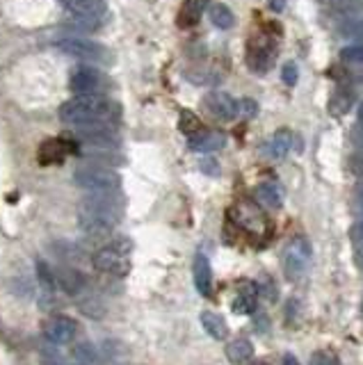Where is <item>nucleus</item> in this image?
<instances>
[{
  "label": "nucleus",
  "instance_id": "nucleus-1",
  "mask_svg": "<svg viewBox=\"0 0 363 365\" xmlns=\"http://www.w3.org/2000/svg\"><path fill=\"white\" fill-rule=\"evenodd\" d=\"M76 220L87 236H108L121 220V203L115 194H90L78 203Z\"/></svg>",
  "mask_w": 363,
  "mask_h": 365
},
{
  "label": "nucleus",
  "instance_id": "nucleus-2",
  "mask_svg": "<svg viewBox=\"0 0 363 365\" xmlns=\"http://www.w3.org/2000/svg\"><path fill=\"white\" fill-rule=\"evenodd\" d=\"M119 115V108L106 96L92 94V96H78L59 106L57 117L64 124L87 126V124H110Z\"/></svg>",
  "mask_w": 363,
  "mask_h": 365
},
{
  "label": "nucleus",
  "instance_id": "nucleus-3",
  "mask_svg": "<svg viewBox=\"0 0 363 365\" xmlns=\"http://www.w3.org/2000/svg\"><path fill=\"white\" fill-rule=\"evenodd\" d=\"M73 182L92 194H115L121 185L115 171L108 167H99V164H87V167L76 169Z\"/></svg>",
  "mask_w": 363,
  "mask_h": 365
},
{
  "label": "nucleus",
  "instance_id": "nucleus-4",
  "mask_svg": "<svg viewBox=\"0 0 363 365\" xmlns=\"http://www.w3.org/2000/svg\"><path fill=\"white\" fill-rule=\"evenodd\" d=\"M276 53H279V46L270 30L258 32L247 43V66L256 73H267L274 66Z\"/></svg>",
  "mask_w": 363,
  "mask_h": 365
},
{
  "label": "nucleus",
  "instance_id": "nucleus-5",
  "mask_svg": "<svg viewBox=\"0 0 363 365\" xmlns=\"http://www.w3.org/2000/svg\"><path fill=\"white\" fill-rule=\"evenodd\" d=\"M59 53L73 59H87V62H108V50L99 41H90L83 37H64L55 43Z\"/></svg>",
  "mask_w": 363,
  "mask_h": 365
},
{
  "label": "nucleus",
  "instance_id": "nucleus-6",
  "mask_svg": "<svg viewBox=\"0 0 363 365\" xmlns=\"http://www.w3.org/2000/svg\"><path fill=\"white\" fill-rule=\"evenodd\" d=\"M311 260V247L304 238H292L288 247L283 249V272L290 281H297L306 272Z\"/></svg>",
  "mask_w": 363,
  "mask_h": 365
},
{
  "label": "nucleus",
  "instance_id": "nucleus-7",
  "mask_svg": "<svg viewBox=\"0 0 363 365\" xmlns=\"http://www.w3.org/2000/svg\"><path fill=\"white\" fill-rule=\"evenodd\" d=\"M69 87L78 96H92V94H99L106 87V76L97 71V69L80 66L69 78Z\"/></svg>",
  "mask_w": 363,
  "mask_h": 365
},
{
  "label": "nucleus",
  "instance_id": "nucleus-8",
  "mask_svg": "<svg viewBox=\"0 0 363 365\" xmlns=\"http://www.w3.org/2000/svg\"><path fill=\"white\" fill-rule=\"evenodd\" d=\"M73 137L78 142L97 146V149H108L117 142V133L110 124H87V126H76Z\"/></svg>",
  "mask_w": 363,
  "mask_h": 365
},
{
  "label": "nucleus",
  "instance_id": "nucleus-9",
  "mask_svg": "<svg viewBox=\"0 0 363 365\" xmlns=\"http://www.w3.org/2000/svg\"><path fill=\"white\" fill-rule=\"evenodd\" d=\"M44 336H46V341L53 343V345H71L78 336V322L73 317L57 315L46 322Z\"/></svg>",
  "mask_w": 363,
  "mask_h": 365
},
{
  "label": "nucleus",
  "instance_id": "nucleus-10",
  "mask_svg": "<svg viewBox=\"0 0 363 365\" xmlns=\"http://www.w3.org/2000/svg\"><path fill=\"white\" fill-rule=\"evenodd\" d=\"M94 267L101 269V272H110V274H126L128 272V256L121 254L115 245L103 247L101 251L94 254Z\"/></svg>",
  "mask_w": 363,
  "mask_h": 365
},
{
  "label": "nucleus",
  "instance_id": "nucleus-11",
  "mask_svg": "<svg viewBox=\"0 0 363 365\" xmlns=\"http://www.w3.org/2000/svg\"><path fill=\"white\" fill-rule=\"evenodd\" d=\"M204 106L215 119H220V121H231V119L238 117V101L233 99L231 94L213 92L211 96H206Z\"/></svg>",
  "mask_w": 363,
  "mask_h": 365
},
{
  "label": "nucleus",
  "instance_id": "nucleus-12",
  "mask_svg": "<svg viewBox=\"0 0 363 365\" xmlns=\"http://www.w3.org/2000/svg\"><path fill=\"white\" fill-rule=\"evenodd\" d=\"M190 149L197 151V153H213V151H220L224 149L227 144V137L218 130H199L197 135L190 137Z\"/></svg>",
  "mask_w": 363,
  "mask_h": 365
},
{
  "label": "nucleus",
  "instance_id": "nucleus-13",
  "mask_svg": "<svg viewBox=\"0 0 363 365\" xmlns=\"http://www.w3.org/2000/svg\"><path fill=\"white\" fill-rule=\"evenodd\" d=\"M57 3L73 16H80V19H99L106 12L103 0H57Z\"/></svg>",
  "mask_w": 363,
  "mask_h": 365
},
{
  "label": "nucleus",
  "instance_id": "nucleus-14",
  "mask_svg": "<svg viewBox=\"0 0 363 365\" xmlns=\"http://www.w3.org/2000/svg\"><path fill=\"white\" fill-rule=\"evenodd\" d=\"M55 283L69 297H76V294H80L85 288V276L73 267H59L55 269Z\"/></svg>",
  "mask_w": 363,
  "mask_h": 365
},
{
  "label": "nucleus",
  "instance_id": "nucleus-15",
  "mask_svg": "<svg viewBox=\"0 0 363 365\" xmlns=\"http://www.w3.org/2000/svg\"><path fill=\"white\" fill-rule=\"evenodd\" d=\"M71 151H76L73 144L66 140H48L39 146V162L41 164H57L62 162Z\"/></svg>",
  "mask_w": 363,
  "mask_h": 365
},
{
  "label": "nucleus",
  "instance_id": "nucleus-16",
  "mask_svg": "<svg viewBox=\"0 0 363 365\" xmlns=\"http://www.w3.org/2000/svg\"><path fill=\"white\" fill-rule=\"evenodd\" d=\"M192 276H194V285L197 290L204 294V297H211L213 292V272H211V263L204 254L194 256L192 263Z\"/></svg>",
  "mask_w": 363,
  "mask_h": 365
},
{
  "label": "nucleus",
  "instance_id": "nucleus-17",
  "mask_svg": "<svg viewBox=\"0 0 363 365\" xmlns=\"http://www.w3.org/2000/svg\"><path fill=\"white\" fill-rule=\"evenodd\" d=\"M206 5H208V0H183V5H180L178 16H176L178 28L185 30V28L197 25L199 19H201L204 12H206Z\"/></svg>",
  "mask_w": 363,
  "mask_h": 365
},
{
  "label": "nucleus",
  "instance_id": "nucleus-18",
  "mask_svg": "<svg viewBox=\"0 0 363 365\" xmlns=\"http://www.w3.org/2000/svg\"><path fill=\"white\" fill-rule=\"evenodd\" d=\"M256 299H258L256 283H240L236 299H233V313H238V315H249V313H254Z\"/></svg>",
  "mask_w": 363,
  "mask_h": 365
},
{
  "label": "nucleus",
  "instance_id": "nucleus-19",
  "mask_svg": "<svg viewBox=\"0 0 363 365\" xmlns=\"http://www.w3.org/2000/svg\"><path fill=\"white\" fill-rule=\"evenodd\" d=\"M254 199L265 210H279L283 206V194L279 185H274V182H261V185L254 189Z\"/></svg>",
  "mask_w": 363,
  "mask_h": 365
},
{
  "label": "nucleus",
  "instance_id": "nucleus-20",
  "mask_svg": "<svg viewBox=\"0 0 363 365\" xmlns=\"http://www.w3.org/2000/svg\"><path fill=\"white\" fill-rule=\"evenodd\" d=\"M322 7L332 16H343V19L363 14V0H322Z\"/></svg>",
  "mask_w": 363,
  "mask_h": 365
},
{
  "label": "nucleus",
  "instance_id": "nucleus-21",
  "mask_svg": "<svg viewBox=\"0 0 363 365\" xmlns=\"http://www.w3.org/2000/svg\"><path fill=\"white\" fill-rule=\"evenodd\" d=\"M352 106H354V90L352 87H341V90H336L329 99V115L341 119L352 110Z\"/></svg>",
  "mask_w": 363,
  "mask_h": 365
},
{
  "label": "nucleus",
  "instance_id": "nucleus-22",
  "mask_svg": "<svg viewBox=\"0 0 363 365\" xmlns=\"http://www.w3.org/2000/svg\"><path fill=\"white\" fill-rule=\"evenodd\" d=\"M201 327L206 329V334H208L213 341H227L229 338V327L224 322V317L213 310L201 313Z\"/></svg>",
  "mask_w": 363,
  "mask_h": 365
},
{
  "label": "nucleus",
  "instance_id": "nucleus-23",
  "mask_svg": "<svg viewBox=\"0 0 363 365\" xmlns=\"http://www.w3.org/2000/svg\"><path fill=\"white\" fill-rule=\"evenodd\" d=\"M254 356V345L247 338H236L227 345V359L231 363H245Z\"/></svg>",
  "mask_w": 363,
  "mask_h": 365
},
{
  "label": "nucleus",
  "instance_id": "nucleus-24",
  "mask_svg": "<svg viewBox=\"0 0 363 365\" xmlns=\"http://www.w3.org/2000/svg\"><path fill=\"white\" fill-rule=\"evenodd\" d=\"M290 146H292V133H290V130H286V128L276 130L274 137H272V142H270L272 158H276V160L286 158L288 151H290Z\"/></svg>",
  "mask_w": 363,
  "mask_h": 365
},
{
  "label": "nucleus",
  "instance_id": "nucleus-25",
  "mask_svg": "<svg viewBox=\"0 0 363 365\" xmlns=\"http://www.w3.org/2000/svg\"><path fill=\"white\" fill-rule=\"evenodd\" d=\"M211 23L215 25V28H220V30H231L233 25H236V14H233L227 5H211Z\"/></svg>",
  "mask_w": 363,
  "mask_h": 365
},
{
  "label": "nucleus",
  "instance_id": "nucleus-26",
  "mask_svg": "<svg viewBox=\"0 0 363 365\" xmlns=\"http://www.w3.org/2000/svg\"><path fill=\"white\" fill-rule=\"evenodd\" d=\"M339 32H341V37H345V39L363 41V16H354V19L343 21Z\"/></svg>",
  "mask_w": 363,
  "mask_h": 365
},
{
  "label": "nucleus",
  "instance_id": "nucleus-27",
  "mask_svg": "<svg viewBox=\"0 0 363 365\" xmlns=\"http://www.w3.org/2000/svg\"><path fill=\"white\" fill-rule=\"evenodd\" d=\"M37 279H39V285H41V288H44L48 294L57 288V283H55V272L44 263V260H37Z\"/></svg>",
  "mask_w": 363,
  "mask_h": 365
},
{
  "label": "nucleus",
  "instance_id": "nucleus-28",
  "mask_svg": "<svg viewBox=\"0 0 363 365\" xmlns=\"http://www.w3.org/2000/svg\"><path fill=\"white\" fill-rule=\"evenodd\" d=\"M341 59L350 64H363V41H354L350 46L341 48Z\"/></svg>",
  "mask_w": 363,
  "mask_h": 365
},
{
  "label": "nucleus",
  "instance_id": "nucleus-29",
  "mask_svg": "<svg viewBox=\"0 0 363 365\" xmlns=\"http://www.w3.org/2000/svg\"><path fill=\"white\" fill-rule=\"evenodd\" d=\"M73 359H76V363L90 365V363L97 361V350H94L92 343H78L73 347Z\"/></svg>",
  "mask_w": 363,
  "mask_h": 365
},
{
  "label": "nucleus",
  "instance_id": "nucleus-30",
  "mask_svg": "<svg viewBox=\"0 0 363 365\" xmlns=\"http://www.w3.org/2000/svg\"><path fill=\"white\" fill-rule=\"evenodd\" d=\"M64 28L69 30V32H94L99 28V19H80V16H76L73 21H69ZM73 34V37H76Z\"/></svg>",
  "mask_w": 363,
  "mask_h": 365
},
{
  "label": "nucleus",
  "instance_id": "nucleus-31",
  "mask_svg": "<svg viewBox=\"0 0 363 365\" xmlns=\"http://www.w3.org/2000/svg\"><path fill=\"white\" fill-rule=\"evenodd\" d=\"M78 308H80V313H85L87 317H94V320L106 315V306H103V303L99 299H94V297L83 299L80 303H78Z\"/></svg>",
  "mask_w": 363,
  "mask_h": 365
},
{
  "label": "nucleus",
  "instance_id": "nucleus-32",
  "mask_svg": "<svg viewBox=\"0 0 363 365\" xmlns=\"http://www.w3.org/2000/svg\"><path fill=\"white\" fill-rule=\"evenodd\" d=\"M180 130H183V133L185 135H190V137H192V135H197L199 133V130H201V124H199V119L192 115V112H180Z\"/></svg>",
  "mask_w": 363,
  "mask_h": 365
},
{
  "label": "nucleus",
  "instance_id": "nucleus-33",
  "mask_svg": "<svg viewBox=\"0 0 363 365\" xmlns=\"http://www.w3.org/2000/svg\"><path fill=\"white\" fill-rule=\"evenodd\" d=\"M352 245L357 251V263L363 267V220L352 226Z\"/></svg>",
  "mask_w": 363,
  "mask_h": 365
},
{
  "label": "nucleus",
  "instance_id": "nucleus-34",
  "mask_svg": "<svg viewBox=\"0 0 363 365\" xmlns=\"http://www.w3.org/2000/svg\"><path fill=\"white\" fill-rule=\"evenodd\" d=\"M281 78H283V85H288V87H295V85H297V78H299L297 64H295V62H286V64H283Z\"/></svg>",
  "mask_w": 363,
  "mask_h": 365
},
{
  "label": "nucleus",
  "instance_id": "nucleus-35",
  "mask_svg": "<svg viewBox=\"0 0 363 365\" xmlns=\"http://www.w3.org/2000/svg\"><path fill=\"white\" fill-rule=\"evenodd\" d=\"M256 112H258V103L254 99H242V101H238V115L252 119V117H256Z\"/></svg>",
  "mask_w": 363,
  "mask_h": 365
},
{
  "label": "nucleus",
  "instance_id": "nucleus-36",
  "mask_svg": "<svg viewBox=\"0 0 363 365\" xmlns=\"http://www.w3.org/2000/svg\"><path fill=\"white\" fill-rule=\"evenodd\" d=\"M311 365H341V361L329 352H315L313 359H311Z\"/></svg>",
  "mask_w": 363,
  "mask_h": 365
},
{
  "label": "nucleus",
  "instance_id": "nucleus-37",
  "mask_svg": "<svg viewBox=\"0 0 363 365\" xmlns=\"http://www.w3.org/2000/svg\"><path fill=\"white\" fill-rule=\"evenodd\" d=\"M350 169L357 173V176H361V180H363V149H359L350 158Z\"/></svg>",
  "mask_w": 363,
  "mask_h": 365
},
{
  "label": "nucleus",
  "instance_id": "nucleus-38",
  "mask_svg": "<svg viewBox=\"0 0 363 365\" xmlns=\"http://www.w3.org/2000/svg\"><path fill=\"white\" fill-rule=\"evenodd\" d=\"M201 171H206L208 176H220V164L213 158H206V160H201Z\"/></svg>",
  "mask_w": 363,
  "mask_h": 365
},
{
  "label": "nucleus",
  "instance_id": "nucleus-39",
  "mask_svg": "<svg viewBox=\"0 0 363 365\" xmlns=\"http://www.w3.org/2000/svg\"><path fill=\"white\" fill-rule=\"evenodd\" d=\"M286 3H288V0H267V7H270L272 12L281 14L283 10H286Z\"/></svg>",
  "mask_w": 363,
  "mask_h": 365
},
{
  "label": "nucleus",
  "instance_id": "nucleus-40",
  "mask_svg": "<svg viewBox=\"0 0 363 365\" xmlns=\"http://www.w3.org/2000/svg\"><path fill=\"white\" fill-rule=\"evenodd\" d=\"M41 365H62V361H59L55 354H44L41 356Z\"/></svg>",
  "mask_w": 363,
  "mask_h": 365
},
{
  "label": "nucleus",
  "instance_id": "nucleus-41",
  "mask_svg": "<svg viewBox=\"0 0 363 365\" xmlns=\"http://www.w3.org/2000/svg\"><path fill=\"white\" fill-rule=\"evenodd\" d=\"M357 210H359V215L363 217V180H361V185H359V189H357Z\"/></svg>",
  "mask_w": 363,
  "mask_h": 365
},
{
  "label": "nucleus",
  "instance_id": "nucleus-42",
  "mask_svg": "<svg viewBox=\"0 0 363 365\" xmlns=\"http://www.w3.org/2000/svg\"><path fill=\"white\" fill-rule=\"evenodd\" d=\"M352 140H354V144L359 146V149H363V126H361V128H357V133H354Z\"/></svg>",
  "mask_w": 363,
  "mask_h": 365
},
{
  "label": "nucleus",
  "instance_id": "nucleus-43",
  "mask_svg": "<svg viewBox=\"0 0 363 365\" xmlns=\"http://www.w3.org/2000/svg\"><path fill=\"white\" fill-rule=\"evenodd\" d=\"M283 365H299V363H297L295 356H290V354H288L286 359H283Z\"/></svg>",
  "mask_w": 363,
  "mask_h": 365
},
{
  "label": "nucleus",
  "instance_id": "nucleus-44",
  "mask_svg": "<svg viewBox=\"0 0 363 365\" xmlns=\"http://www.w3.org/2000/svg\"><path fill=\"white\" fill-rule=\"evenodd\" d=\"M357 117H359V124L363 126V101H361V106H359V115Z\"/></svg>",
  "mask_w": 363,
  "mask_h": 365
},
{
  "label": "nucleus",
  "instance_id": "nucleus-45",
  "mask_svg": "<svg viewBox=\"0 0 363 365\" xmlns=\"http://www.w3.org/2000/svg\"><path fill=\"white\" fill-rule=\"evenodd\" d=\"M254 365H270V363H254Z\"/></svg>",
  "mask_w": 363,
  "mask_h": 365
},
{
  "label": "nucleus",
  "instance_id": "nucleus-46",
  "mask_svg": "<svg viewBox=\"0 0 363 365\" xmlns=\"http://www.w3.org/2000/svg\"><path fill=\"white\" fill-rule=\"evenodd\" d=\"M73 365H85V363H73Z\"/></svg>",
  "mask_w": 363,
  "mask_h": 365
},
{
  "label": "nucleus",
  "instance_id": "nucleus-47",
  "mask_svg": "<svg viewBox=\"0 0 363 365\" xmlns=\"http://www.w3.org/2000/svg\"><path fill=\"white\" fill-rule=\"evenodd\" d=\"M361 313H363V306H361Z\"/></svg>",
  "mask_w": 363,
  "mask_h": 365
}]
</instances>
